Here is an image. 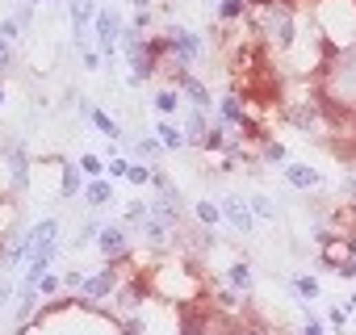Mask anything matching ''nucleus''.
<instances>
[{
  "label": "nucleus",
  "mask_w": 356,
  "mask_h": 335,
  "mask_svg": "<svg viewBox=\"0 0 356 335\" xmlns=\"http://www.w3.org/2000/svg\"><path fill=\"white\" fill-rule=\"evenodd\" d=\"M251 214H256V218H273V214H277V205H273L269 197H256V201H251Z\"/></svg>",
  "instance_id": "b1692460"
},
{
  "label": "nucleus",
  "mask_w": 356,
  "mask_h": 335,
  "mask_svg": "<svg viewBox=\"0 0 356 335\" xmlns=\"http://www.w3.org/2000/svg\"><path fill=\"white\" fill-rule=\"evenodd\" d=\"M143 294H147V290H143L138 281H130V285H122V290H118V298H122L126 306H138V302H143Z\"/></svg>",
  "instance_id": "6ab92c4d"
},
{
  "label": "nucleus",
  "mask_w": 356,
  "mask_h": 335,
  "mask_svg": "<svg viewBox=\"0 0 356 335\" xmlns=\"http://www.w3.org/2000/svg\"><path fill=\"white\" fill-rule=\"evenodd\" d=\"M231 281H235L239 290H247V285H251V272H247V264H235V268H231Z\"/></svg>",
  "instance_id": "393cba45"
},
{
  "label": "nucleus",
  "mask_w": 356,
  "mask_h": 335,
  "mask_svg": "<svg viewBox=\"0 0 356 335\" xmlns=\"http://www.w3.org/2000/svg\"><path fill=\"white\" fill-rule=\"evenodd\" d=\"M289 118H293V126L306 130V126L315 122V109H311V105H293V109H289Z\"/></svg>",
  "instance_id": "a211bd4d"
},
{
  "label": "nucleus",
  "mask_w": 356,
  "mask_h": 335,
  "mask_svg": "<svg viewBox=\"0 0 356 335\" xmlns=\"http://www.w3.org/2000/svg\"><path fill=\"white\" fill-rule=\"evenodd\" d=\"M5 298H9V281H0V306H5Z\"/></svg>",
  "instance_id": "4c0bfd02"
},
{
  "label": "nucleus",
  "mask_w": 356,
  "mask_h": 335,
  "mask_svg": "<svg viewBox=\"0 0 356 335\" xmlns=\"http://www.w3.org/2000/svg\"><path fill=\"white\" fill-rule=\"evenodd\" d=\"M264 159H269V163H281V159H285V147H281V143H269V147H264Z\"/></svg>",
  "instance_id": "cd10ccee"
},
{
  "label": "nucleus",
  "mask_w": 356,
  "mask_h": 335,
  "mask_svg": "<svg viewBox=\"0 0 356 335\" xmlns=\"http://www.w3.org/2000/svg\"><path fill=\"white\" fill-rule=\"evenodd\" d=\"M118 34H122V26H118V13H114V9L96 13V38H101V46H105V50H114Z\"/></svg>",
  "instance_id": "0eeeda50"
},
{
  "label": "nucleus",
  "mask_w": 356,
  "mask_h": 335,
  "mask_svg": "<svg viewBox=\"0 0 356 335\" xmlns=\"http://www.w3.org/2000/svg\"><path fill=\"white\" fill-rule=\"evenodd\" d=\"M156 109H164V114H168V109H176V92H172V88L156 92Z\"/></svg>",
  "instance_id": "a878e982"
},
{
  "label": "nucleus",
  "mask_w": 356,
  "mask_h": 335,
  "mask_svg": "<svg viewBox=\"0 0 356 335\" xmlns=\"http://www.w3.org/2000/svg\"><path fill=\"white\" fill-rule=\"evenodd\" d=\"M327 105L335 109H356V42L339 54L327 72Z\"/></svg>",
  "instance_id": "f257e3e1"
},
{
  "label": "nucleus",
  "mask_w": 356,
  "mask_h": 335,
  "mask_svg": "<svg viewBox=\"0 0 356 335\" xmlns=\"http://www.w3.org/2000/svg\"><path fill=\"white\" fill-rule=\"evenodd\" d=\"M138 151H143V155H160V143H156V139H143Z\"/></svg>",
  "instance_id": "7c9ffc66"
},
{
  "label": "nucleus",
  "mask_w": 356,
  "mask_h": 335,
  "mask_svg": "<svg viewBox=\"0 0 356 335\" xmlns=\"http://www.w3.org/2000/svg\"><path fill=\"white\" fill-rule=\"evenodd\" d=\"M344 189H348V193L356 197V176H348V181H344Z\"/></svg>",
  "instance_id": "58836bf2"
},
{
  "label": "nucleus",
  "mask_w": 356,
  "mask_h": 335,
  "mask_svg": "<svg viewBox=\"0 0 356 335\" xmlns=\"http://www.w3.org/2000/svg\"><path fill=\"white\" fill-rule=\"evenodd\" d=\"M114 285H118V272H114V268H101L96 276H84V298H88V302H101Z\"/></svg>",
  "instance_id": "39448f33"
},
{
  "label": "nucleus",
  "mask_w": 356,
  "mask_h": 335,
  "mask_svg": "<svg viewBox=\"0 0 356 335\" xmlns=\"http://www.w3.org/2000/svg\"><path fill=\"white\" fill-rule=\"evenodd\" d=\"M96 243H101V252H105L109 260L126 256V247H130V239H126V222H114V227H105V231L96 235Z\"/></svg>",
  "instance_id": "20e7f679"
},
{
  "label": "nucleus",
  "mask_w": 356,
  "mask_h": 335,
  "mask_svg": "<svg viewBox=\"0 0 356 335\" xmlns=\"http://www.w3.org/2000/svg\"><path fill=\"white\" fill-rule=\"evenodd\" d=\"M126 168H130V163H126V159H114V163H109V168H105V172H109V176H126Z\"/></svg>",
  "instance_id": "c756f323"
},
{
  "label": "nucleus",
  "mask_w": 356,
  "mask_h": 335,
  "mask_svg": "<svg viewBox=\"0 0 356 335\" xmlns=\"http://www.w3.org/2000/svg\"><path fill=\"white\" fill-rule=\"evenodd\" d=\"M80 172H84L88 181H101V172H105V168H101L96 155H84V159H80Z\"/></svg>",
  "instance_id": "aec40b11"
},
{
  "label": "nucleus",
  "mask_w": 356,
  "mask_h": 335,
  "mask_svg": "<svg viewBox=\"0 0 356 335\" xmlns=\"http://www.w3.org/2000/svg\"><path fill=\"white\" fill-rule=\"evenodd\" d=\"M218 210H222V218L231 222L239 235H251L256 218H251V210H247V201H243V197H235V193H231V197H222V205H218Z\"/></svg>",
  "instance_id": "7ed1b4c3"
},
{
  "label": "nucleus",
  "mask_w": 356,
  "mask_h": 335,
  "mask_svg": "<svg viewBox=\"0 0 356 335\" xmlns=\"http://www.w3.org/2000/svg\"><path fill=\"white\" fill-rule=\"evenodd\" d=\"M84 193H88V201H92V205H109V201H114L109 181H88V189H84Z\"/></svg>",
  "instance_id": "9b49d317"
},
{
  "label": "nucleus",
  "mask_w": 356,
  "mask_h": 335,
  "mask_svg": "<svg viewBox=\"0 0 356 335\" xmlns=\"http://www.w3.org/2000/svg\"><path fill=\"white\" fill-rule=\"evenodd\" d=\"M222 122H239V126L247 122L243 109H239V97H227V101H222Z\"/></svg>",
  "instance_id": "f3484780"
},
{
  "label": "nucleus",
  "mask_w": 356,
  "mask_h": 335,
  "mask_svg": "<svg viewBox=\"0 0 356 335\" xmlns=\"http://www.w3.org/2000/svg\"><path fill=\"white\" fill-rule=\"evenodd\" d=\"M46 252H59V222H55V218L38 222L34 231H25V235H21V260L46 256Z\"/></svg>",
  "instance_id": "f03ea898"
},
{
  "label": "nucleus",
  "mask_w": 356,
  "mask_h": 335,
  "mask_svg": "<svg viewBox=\"0 0 356 335\" xmlns=\"http://www.w3.org/2000/svg\"><path fill=\"white\" fill-rule=\"evenodd\" d=\"M247 5H256V9H260V5H273V0H247Z\"/></svg>",
  "instance_id": "ea45409f"
},
{
  "label": "nucleus",
  "mask_w": 356,
  "mask_h": 335,
  "mask_svg": "<svg viewBox=\"0 0 356 335\" xmlns=\"http://www.w3.org/2000/svg\"><path fill=\"white\" fill-rule=\"evenodd\" d=\"M84 63H88V68H101V54H96L92 46H84Z\"/></svg>",
  "instance_id": "72a5a7b5"
},
{
  "label": "nucleus",
  "mask_w": 356,
  "mask_h": 335,
  "mask_svg": "<svg viewBox=\"0 0 356 335\" xmlns=\"http://www.w3.org/2000/svg\"><path fill=\"white\" fill-rule=\"evenodd\" d=\"M156 134H160V143H164L168 151H180V147H185V134H180L176 126H168V122H160V130H156Z\"/></svg>",
  "instance_id": "4468645a"
},
{
  "label": "nucleus",
  "mask_w": 356,
  "mask_h": 335,
  "mask_svg": "<svg viewBox=\"0 0 356 335\" xmlns=\"http://www.w3.org/2000/svg\"><path fill=\"white\" fill-rule=\"evenodd\" d=\"M348 306H352V310H356V294H352V298H348Z\"/></svg>",
  "instance_id": "a19ab883"
},
{
  "label": "nucleus",
  "mask_w": 356,
  "mask_h": 335,
  "mask_svg": "<svg viewBox=\"0 0 356 335\" xmlns=\"http://www.w3.org/2000/svg\"><path fill=\"white\" fill-rule=\"evenodd\" d=\"M55 290H59V276H50V272H46L42 281H38V294H55Z\"/></svg>",
  "instance_id": "c85d7f7f"
},
{
  "label": "nucleus",
  "mask_w": 356,
  "mask_h": 335,
  "mask_svg": "<svg viewBox=\"0 0 356 335\" xmlns=\"http://www.w3.org/2000/svg\"><path fill=\"white\" fill-rule=\"evenodd\" d=\"M168 38H172V46H176V63H189L193 54L201 50V38H197V34H189V30H172Z\"/></svg>",
  "instance_id": "6e6552de"
},
{
  "label": "nucleus",
  "mask_w": 356,
  "mask_h": 335,
  "mask_svg": "<svg viewBox=\"0 0 356 335\" xmlns=\"http://www.w3.org/2000/svg\"><path fill=\"white\" fill-rule=\"evenodd\" d=\"M285 181H289L293 189H311V185H319V172H315V168L293 163V168H285Z\"/></svg>",
  "instance_id": "1a4fd4ad"
},
{
  "label": "nucleus",
  "mask_w": 356,
  "mask_h": 335,
  "mask_svg": "<svg viewBox=\"0 0 356 335\" xmlns=\"http://www.w3.org/2000/svg\"><path fill=\"white\" fill-rule=\"evenodd\" d=\"M293 290H297L302 298H319V281H315V276H306V272L293 276Z\"/></svg>",
  "instance_id": "dca6fc26"
},
{
  "label": "nucleus",
  "mask_w": 356,
  "mask_h": 335,
  "mask_svg": "<svg viewBox=\"0 0 356 335\" xmlns=\"http://www.w3.org/2000/svg\"><path fill=\"white\" fill-rule=\"evenodd\" d=\"M88 21H92V0H72V30H76L80 50L88 46Z\"/></svg>",
  "instance_id": "423d86ee"
},
{
  "label": "nucleus",
  "mask_w": 356,
  "mask_h": 335,
  "mask_svg": "<svg viewBox=\"0 0 356 335\" xmlns=\"http://www.w3.org/2000/svg\"><path fill=\"white\" fill-rule=\"evenodd\" d=\"M302 335H323V327L319 323H306V327H302Z\"/></svg>",
  "instance_id": "e433bc0d"
},
{
  "label": "nucleus",
  "mask_w": 356,
  "mask_h": 335,
  "mask_svg": "<svg viewBox=\"0 0 356 335\" xmlns=\"http://www.w3.org/2000/svg\"><path fill=\"white\" fill-rule=\"evenodd\" d=\"M273 34H277L281 46H289V42H293V17H289V13H277V17H273Z\"/></svg>",
  "instance_id": "ddd939ff"
},
{
  "label": "nucleus",
  "mask_w": 356,
  "mask_h": 335,
  "mask_svg": "<svg viewBox=\"0 0 356 335\" xmlns=\"http://www.w3.org/2000/svg\"><path fill=\"white\" fill-rule=\"evenodd\" d=\"M243 13V0H222V5H218V17L222 21H231V17H239Z\"/></svg>",
  "instance_id": "4be33fe9"
},
{
  "label": "nucleus",
  "mask_w": 356,
  "mask_h": 335,
  "mask_svg": "<svg viewBox=\"0 0 356 335\" xmlns=\"http://www.w3.org/2000/svg\"><path fill=\"white\" fill-rule=\"evenodd\" d=\"M180 84H185V92L193 97V105H197V109H206V105H210V92H206V84H201V80H193V76H180Z\"/></svg>",
  "instance_id": "9d476101"
},
{
  "label": "nucleus",
  "mask_w": 356,
  "mask_h": 335,
  "mask_svg": "<svg viewBox=\"0 0 356 335\" xmlns=\"http://www.w3.org/2000/svg\"><path fill=\"white\" fill-rule=\"evenodd\" d=\"M206 147H214V151H218V147H222V134H218V130H210V134H206Z\"/></svg>",
  "instance_id": "c9c22d12"
},
{
  "label": "nucleus",
  "mask_w": 356,
  "mask_h": 335,
  "mask_svg": "<svg viewBox=\"0 0 356 335\" xmlns=\"http://www.w3.org/2000/svg\"><path fill=\"white\" fill-rule=\"evenodd\" d=\"M239 335H260V331H239Z\"/></svg>",
  "instance_id": "79ce46f5"
},
{
  "label": "nucleus",
  "mask_w": 356,
  "mask_h": 335,
  "mask_svg": "<svg viewBox=\"0 0 356 335\" xmlns=\"http://www.w3.org/2000/svg\"><path fill=\"white\" fill-rule=\"evenodd\" d=\"M30 21H34V9H30V5H25V9H21V13H17V26H21V30H30Z\"/></svg>",
  "instance_id": "2f4dec72"
},
{
  "label": "nucleus",
  "mask_w": 356,
  "mask_h": 335,
  "mask_svg": "<svg viewBox=\"0 0 356 335\" xmlns=\"http://www.w3.org/2000/svg\"><path fill=\"white\" fill-rule=\"evenodd\" d=\"M0 101H5V88H0Z\"/></svg>",
  "instance_id": "c03bdc74"
},
{
  "label": "nucleus",
  "mask_w": 356,
  "mask_h": 335,
  "mask_svg": "<svg viewBox=\"0 0 356 335\" xmlns=\"http://www.w3.org/2000/svg\"><path fill=\"white\" fill-rule=\"evenodd\" d=\"M126 218H130V222H143V218H147V210H143V205H138V201H134V205H130V210H126Z\"/></svg>",
  "instance_id": "473e14b6"
},
{
  "label": "nucleus",
  "mask_w": 356,
  "mask_h": 335,
  "mask_svg": "<svg viewBox=\"0 0 356 335\" xmlns=\"http://www.w3.org/2000/svg\"><path fill=\"white\" fill-rule=\"evenodd\" d=\"M206 134H210V126H206V114L193 105V114H189V139L193 143H206Z\"/></svg>",
  "instance_id": "f8f14e48"
},
{
  "label": "nucleus",
  "mask_w": 356,
  "mask_h": 335,
  "mask_svg": "<svg viewBox=\"0 0 356 335\" xmlns=\"http://www.w3.org/2000/svg\"><path fill=\"white\" fill-rule=\"evenodd\" d=\"M76 189H80V168H63V193L72 197Z\"/></svg>",
  "instance_id": "5701e85b"
},
{
  "label": "nucleus",
  "mask_w": 356,
  "mask_h": 335,
  "mask_svg": "<svg viewBox=\"0 0 356 335\" xmlns=\"http://www.w3.org/2000/svg\"><path fill=\"white\" fill-rule=\"evenodd\" d=\"M88 122H92L101 134H105V139H118V126H114V118H105L101 109H88Z\"/></svg>",
  "instance_id": "2eb2a0df"
},
{
  "label": "nucleus",
  "mask_w": 356,
  "mask_h": 335,
  "mask_svg": "<svg viewBox=\"0 0 356 335\" xmlns=\"http://www.w3.org/2000/svg\"><path fill=\"white\" fill-rule=\"evenodd\" d=\"M197 218L206 222V227H214V222L222 218V210H218V205H210V201H197Z\"/></svg>",
  "instance_id": "412c9836"
},
{
  "label": "nucleus",
  "mask_w": 356,
  "mask_h": 335,
  "mask_svg": "<svg viewBox=\"0 0 356 335\" xmlns=\"http://www.w3.org/2000/svg\"><path fill=\"white\" fill-rule=\"evenodd\" d=\"M5 68H9V42L0 38V72H5Z\"/></svg>",
  "instance_id": "f704fd0d"
},
{
  "label": "nucleus",
  "mask_w": 356,
  "mask_h": 335,
  "mask_svg": "<svg viewBox=\"0 0 356 335\" xmlns=\"http://www.w3.org/2000/svg\"><path fill=\"white\" fill-rule=\"evenodd\" d=\"M17 34H21L17 17H9V21H0V38H5V42H9V38H17Z\"/></svg>",
  "instance_id": "bb28decb"
},
{
  "label": "nucleus",
  "mask_w": 356,
  "mask_h": 335,
  "mask_svg": "<svg viewBox=\"0 0 356 335\" xmlns=\"http://www.w3.org/2000/svg\"><path fill=\"white\" fill-rule=\"evenodd\" d=\"M130 5H147V0H130Z\"/></svg>",
  "instance_id": "37998d69"
}]
</instances>
